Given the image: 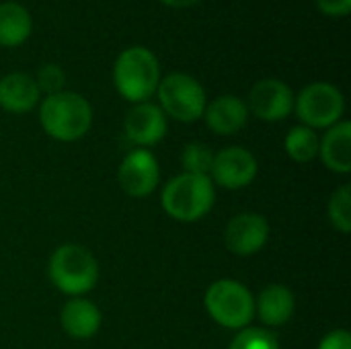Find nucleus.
Here are the masks:
<instances>
[{
    "label": "nucleus",
    "instance_id": "1",
    "mask_svg": "<svg viewBox=\"0 0 351 349\" xmlns=\"http://www.w3.org/2000/svg\"><path fill=\"white\" fill-rule=\"evenodd\" d=\"M39 121L47 136L60 142H74L88 134L93 125L90 103L70 91L47 95L39 105Z\"/></svg>",
    "mask_w": 351,
    "mask_h": 349
},
{
    "label": "nucleus",
    "instance_id": "2",
    "mask_svg": "<svg viewBox=\"0 0 351 349\" xmlns=\"http://www.w3.org/2000/svg\"><path fill=\"white\" fill-rule=\"evenodd\" d=\"M113 82L123 99L136 105L146 103L156 93L160 82V66L156 56L144 45L123 49L113 66Z\"/></svg>",
    "mask_w": 351,
    "mask_h": 349
},
{
    "label": "nucleus",
    "instance_id": "3",
    "mask_svg": "<svg viewBox=\"0 0 351 349\" xmlns=\"http://www.w3.org/2000/svg\"><path fill=\"white\" fill-rule=\"evenodd\" d=\"M214 183L206 175L183 173L167 183L162 191L165 212L179 222H197L214 206Z\"/></svg>",
    "mask_w": 351,
    "mask_h": 349
},
{
    "label": "nucleus",
    "instance_id": "4",
    "mask_svg": "<svg viewBox=\"0 0 351 349\" xmlns=\"http://www.w3.org/2000/svg\"><path fill=\"white\" fill-rule=\"evenodd\" d=\"M51 284L70 296L90 292L99 280V265L93 253L80 245H62L49 259Z\"/></svg>",
    "mask_w": 351,
    "mask_h": 349
},
{
    "label": "nucleus",
    "instance_id": "5",
    "mask_svg": "<svg viewBox=\"0 0 351 349\" xmlns=\"http://www.w3.org/2000/svg\"><path fill=\"white\" fill-rule=\"evenodd\" d=\"M160 109L165 115L191 123L204 117L206 111V91L199 84L197 78L185 72H171L165 78H160L158 88H156Z\"/></svg>",
    "mask_w": 351,
    "mask_h": 349
},
{
    "label": "nucleus",
    "instance_id": "6",
    "mask_svg": "<svg viewBox=\"0 0 351 349\" xmlns=\"http://www.w3.org/2000/svg\"><path fill=\"white\" fill-rule=\"evenodd\" d=\"M204 300L210 317L226 329H245L255 317V300L251 292L234 280L214 282Z\"/></svg>",
    "mask_w": 351,
    "mask_h": 349
},
{
    "label": "nucleus",
    "instance_id": "7",
    "mask_svg": "<svg viewBox=\"0 0 351 349\" xmlns=\"http://www.w3.org/2000/svg\"><path fill=\"white\" fill-rule=\"evenodd\" d=\"M294 111L311 130L331 128L341 121L346 101L337 86L329 82H313L304 86L298 97H294Z\"/></svg>",
    "mask_w": 351,
    "mask_h": 349
},
{
    "label": "nucleus",
    "instance_id": "8",
    "mask_svg": "<svg viewBox=\"0 0 351 349\" xmlns=\"http://www.w3.org/2000/svg\"><path fill=\"white\" fill-rule=\"evenodd\" d=\"M257 177V158L241 146H230L214 154L210 171L212 183L226 189H243Z\"/></svg>",
    "mask_w": 351,
    "mask_h": 349
},
{
    "label": "nucleus",
    "instance_id": "9",
    "mask_svg": "<svg viewBox=\"0 0 351 349\" xmlns=\"http://www.w3.org/2000/svg\"><path fill=\"white\" fill-rule=\"evenodd\" d=\"M247 107L263 121H282L294 111V93L284 80L263 78L251 88Z\"/></svg>",
    "mask_w": 351,
    "mask_h": 349
},
{
    "label": "nucleus",
    "instance_id": "10",
    "mask_svg": "<svg viewBox=\"0 0 351 349\" xmlns=\"http://www.w3.org/2000/svg\"><path fill=\"white\" fill-rule=\"evenodd\" d=\"M121 189L132 197H146L158 185V163L150 150H132L119 165Z\"/></svg>",
    "mask_w": 351,
    "mask_h": 349
},
{
    "label": "nucleus",
    "instance_id": "11",
    "mask_svg": "<svg viewBox=\"0 0 351 349\" xmlns=\"http://www.w3.org/2000/svg\"><path fill=\"white\" fill-rule=\"evenodd\" d=\"M269 239V224L259 214H241L234 216L226 226V247L237 255H255L259 253Z\"/></svg>",
    "mask_w": 351,
    "mask_h": 349
},
{
    "label": "nucleus",
    "instance_id": "12",
    "mask_svg": "<svg viewBox=\"0 0 351 349\" xmlns=\"http://www.w3.org/2000/svg\"><path fill=\"white\" fill-rule=\"evenodd\" d=\"M167 134V115L158 105L138 103L125 117V136L138 146L158 144Z\"/></svg>",
    "mask_w": 351,
    "mask_h": 349
},
{
    "label": "nucleus",
    "instance_id": "13",
    "mask_svg": "<svg viewBox=\"0 0 351 349\" xmlns=\"http://www.w3.org/2000/svg\"><path fill=\"white\" fill-rule=\"evenodd\" d=\"M41 91L27 72H10L0 78V107L8 113H29L39 105Z\"/></svg>",
    "mask_w": 351,
    "mask_h": 349
},
{
    "label": "nucleus",
    "instance_id": "14",
    "mask_svg": "<svg viewBox=\"0 0 351 349\" xmlns=\"http://www.w3.org/2000/svg\"><path fill=\"white\" fill-rule=\"evenodd\" d=\"M204 117L212 132L220 136H232L245 128L249 119V107L234 95H222L206 105Z\"/></svg>",
    "mask_w": 351,
    "mask_h": 349
},
{
    "label": "nucleus",
    "instance_id": "15",
    "mask_svg": "<svg viewBox=\"0 0 351 349\" xmlns=\"http://www.w3.org/2000/svg\"><path fill=\"white\" fill-rule=\"evenodd\" d=\"M319 152L329 171L350 173L351 171V123L337 121L329 128L325 138L319 142Z\"/></svg>",
    "mask_w": 351,
    "mask_h": 349
},
{
    "label": "nucleus",
    "instance_id": "16",
    "mask_svg": "<svg viewBox=\"0 0 351 349\" xmlns=\"http://www.w3.org/2000/svg\"><path fill=\"white\" fill-rule=\"evenodd\" d=\"M62 327L74 339H88L97 335L101 327L99 309L84 298H72L62 309Z\"/></svg>",
    "mask_w": 351,
    "mask_h": 349
},
{
    "label": "nucleus",
    "instance_id": "17",
    "mask_svg": "<svg viewBox=\"0 0 351 349\" xmlns=\"http://www.w3.org/2000/svg\"><path fill=\"white\" fill-rule=\"evenodd\" d=\"M294 309H296L294 294L280 284L267 286L255 302V313L269 327H280L288 323L294 315Z\"/></svg>",
    "mask_w": 351,
    "mask_h": 349
},
{
    "label": "nucleus",
    "instance_id": "18",
    "mask_svg": "<svg viewBox=\"0 0 351 349\" xmlns=\"http://www.w3.org/2000/svg\"><path fill=\"white\" fill-rule=\"evenodd\" d=\"M33 29V19L29 10L19 2L0 4V45L19 47L23 45Z\"/></svg>",
    "mask_w": 351,
    "mask_h": 349
},
{
    "label": "nucleus",
    "instance_id": "19",
    "mask_svg": "<svg viewBox=\"0 0 351 349\" xmlns=\"http://www.w3.org/2000/svg\"><path fill=\"white\" fill-rule=\"evenodd\" d=\"M286 152L296 163H311L319 154V136L306 125H296L286 136Z\"/></svg>",
    "mask_w": 351,
    "mask_h": 349
},
{
    "label": "nucleus",
    "instance_id": "20",
    "mask_svg": "<svg viewBox=\"0 0 351 349\" xmlns=\"http://www.w3.org/2000/svg\"><path fill=\"white\" fill-rule=\"evenodd\" d=\"M181 163L185 167V173L210 177V171H212V165H214V152L206 144L193 142V144L185 146Z\"/></svg>",
    "mask_w": 351,
    "mask_h": 349
},
{
    "label": "nucleus",
    "instance_id": "21",
    "mask_svg": "<svg viewBox=\"0 0 351 349\" xmlns=\"http://www.w3.org/2000/svg\"><path fill=\"white\" fill-rule=\"evenodd\" d=\"M329 218L333 226L348 234L351 232V187L341 185L329 202Z\"/></svg>",
    "mask_w": 351,
    "mask_h": 349
},
{
    "label": "nucleus",
    "instance_id": "22",
    "mask_svg": "<svg viewBox=\"0 0 351 349\" xmlns=\"http://www.w3.org/2000/svg\"><path fill=\"white\" fill-rule=\"evenodd\" d=\"M228 349H280L274 333L257 327H245L230 344Z\"/></svg>",
    "mask_w": 351,
    "mask_h": 349
},
{
    "label": "nucleus",
    "instance_id": "23",
    "mask_svg": "<svg viewBox=\"0 0 351 349\" xmlns=\"http://www.w3.org/2000/svg\"><path fill=\"white\" fill-rule=\"evenodd\" d=\"M37 86L41 93L45 95H56V93H62L64 91V84H66V74L60 66L56 64H45L39 68L37 72V78H35Z\"/></svg>",
    "mask_w": 351,
    "mask_h": 349
},
{
    "label": "nucleus",
    "instance_id": "24",
    "mask_svg": "<svg viewBox=\"0 0 351 349\" xmlns=\"http://www.w3.org/2000/svg\"><path fill=\"white\" fill-rule=\"evenodd\" d=\"M319 10L327 16L339 19V16H348L351 12V0H315Z\"/></svg>",
    "mask_w": 351,
    "mask_h": 349
},
{
    "label": "nucleus",
    "instance_id": "25",
    "mask_svg": "<svg viewBox=\"0 0 351 349\" xmlns=\"http://www.w3.org/2000/svg\"><path fill=\"white\" fill-rule=\"evenodd\" d=\"M319 349H351V335L346 329L331 331L329 335L323 337L319 344Z\"/></svg>",
    "mask_w": 351,
    "mask_h": 349
},
{
    "label": "nucleus",
    "instance_id": "26",
    "mask_svg": "<svg viewBox=\"0 0 351 349\" xmlns=\"http://www.w3.org/2000/svg\"><path fill=\"white\" fill-rule=\"evenodd\" d=\"M162 4L171 6V8H187V6H193L202 0H160Z\"/></svg>",
    "mask_w": 351,
    "mask_h": 349
}]
</instances>
